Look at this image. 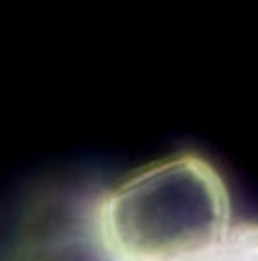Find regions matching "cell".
Returning <instances> with one entry per match:
<instances>
[{"mask_svg":"<svg viewBox=\"0 0 258 261\" xmlns=\"http://www.w3.org/2000/svg\"><path fill=\"white\" fill-rule=\"evenodd\" d=\"M5 261H258V221L231 216L151 259H126L96 239L75 189L48 194L25 219Z\"/></svg>","mask_w":258,"mask_h":261,"instance_id":"6da1fadb","label":"cell"}]
</instances>
